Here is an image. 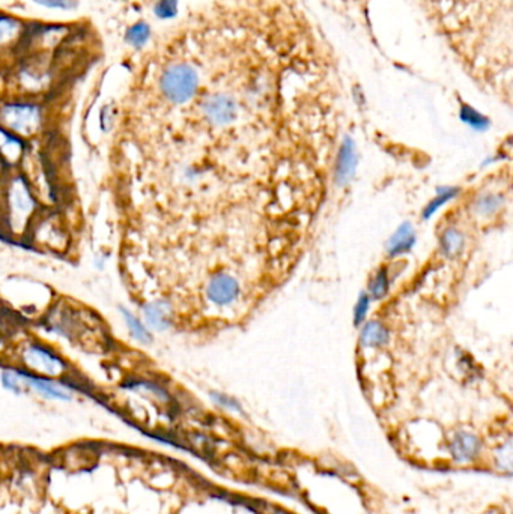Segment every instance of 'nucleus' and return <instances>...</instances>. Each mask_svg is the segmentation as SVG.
Returning a JSON list of instances; mask_svg holds the SVG:
<instances>
[{
    "mask_svg": "<svg viewBox=\"0 0 513 514\" xmlns=\"http://www.w3.org/2000/svg\"><path fill=\"white\" fill-rule=\"evenodd\" d=\"M55 77V67L52 60L43 52H34L29 59L18 68V85L26 94H43L50 89Z\"/></svg>",
    "mask_w": 513,
    "mask_h": 514,
    "instance_id": "nucleus-4",
    "label": "nucleus"
},
{
    "mask_svg": "<svg viewBox=\"0 0 513 514\" xmlns=\"http://www.w3.org/2000/svg\"><path fill=\"white\" fill-rule=\"evenodd\" d=\"M206 295L211 303L217 305H229L240 295V286L231 275L217 274L211 279L206 287Z\"/></svg>",
    "mask_w": 513,
    "mask_h": 514,
    "instance_id": "nucleus-9",
    "label": "nucleus"
},
{
    "mask_svg": "<svg viewBox=\"0 0 513 514\" xmlns=\"http://www.w3.org/2000/svg\"><path fill=\"white\" fill-rule=\"evenodd\" d=\"M150 34L151 30L148 25H145V23H137L134 26L130 27L129 32H127V41H129L130 46L141 48L148 43Z\"/></svg>",
    "mask_w": 513,
    "mask_h": 514,
    "instance_id": "nucleus-22",
    "label": "nucleus"
},
{
    "mask_svg": "<svg viewBox=\"0 0 513 514\" xmlns=\"http://www.w3.org/2000/svg\"><path fill=\"white\" fill-rule=\"evenodd\" d=\"M512 442H505V444H503V446H501L500 448L494 453V460H496L497 469L508 472L510 476V474H512Z\"/></svg>",
    "mask_w": 513,
    "mask_h": 514,
    "instance_id": "nucleus-23",
    "label": "nucleus"
},
{
    "mask_svg": "<svg viewBox=\"0 0 513 514\" xmlns=\"http://www.w3.org/2000/svg\"><path fill=\"white\" fill-rule=\"evenodd\" d=\"M357 169V152L351 138L343 139L342 146L339 150L336 170H334V180L339 187L347 185L354 178Z\"/></svg>",
    "mask_w": 513,
    "mask_h": 514,
    "instance_id": "nucleus-11",
    "label": "nucleus"
},
{
    "mask_svg": "<svg viewBox=\"0 0 513 514\" xmlns=\"http://www.w3.org/2000/svg\"><path fill=\"white\" fill-rule=\"evenodd\" d=\"M34 2L47 6V8L64 9V11H69L78 6L76 0H34Z\"/></svg>",
    "mask_w": 513,
    "mask_h": 514,
    "instance_id": "nucleus-26",
    "label": "nucleus"
},
{
    "mask_svg": "<svg viewBox=\"0 0 513 514\" xmlns=\"http://www.w3.org/2000/svg\"><path fill=\"white\" fill-rule=\"evenodd\" d=\"M46 124L43 106L27 99H16L0 104V125L18 138L38 136Z\"/></svg>",
    "mask_w": 513,
    "mask_h": 514,
    "instance_id": "nucleus-2",
    "label": "nucleus"
},
{
    "mask_svg": "<svg viewBox=\"0 0 513 514\" xmlns=\"http://www.w3.org/2000/svg\"><path fill=\"white\" fill-rule=\"evenodd\" d=\"M455 57L471 73L510 69L512 0H422Z\"/></svg>",
    "mask_w": 513,
    "mask_h": 514,
    "instance_id": "nucleus-1",
    "label": "nucleus"
},
{
    "mask_svg": "<svg viewBox=\"0 0 513 514\" xmlns=\"http://www.w3.org/2000/svg\"><path fill=\"white\" fill-rule=\"evenodd\" d=\"M27 29L18 18L0 13V50L16 47L26 38Z\"/></svg>",
    "mask_w": 513,
    "mask_h": 514,
    "instance_id": "nucleus-13",
    "label": "nucleus"
},
{
    "mask_svg": "<svg viewBox=\"0 0 513 514\" xmlns=\"http://www.w3.org/2000/svg\"><path fill=\"white\" fill-rule=\"evenodd\" d=\"M389 275H387V271L380 270L378 274L373 277L372 283H371V295L375 300H380V298H384L389 292Z\"/></svg>",
    "mask_w": 513,
    "mask_h": 514,
    "instance_id": "nucleus-24",
    "label": "nucleus"
},
{
    "mask_svg": "<svg viewBox=\"0 0 513 514\" xmlns=\"http://www.w3.org/2000/svg\"><path fill=\"white\" fill-rule=\"evenodd\" d=\"M160 87L171 103L185 104L196 95L199 74L190 64H173L162 71Z\"/></svg>",
    "mask_w": 513,
    "mask_h": 514,
    "instance_id": "nucleus-3",
    "label": "nucleus"
},
{
    "mask_svg": "<svg viewBox=\"0 0 513 514\" xmlns=\"http://www.w3.org/2000/svg\"><path fill=\"white\" fill-rule=\"evenodd\" d=\"M389 342V330L380 322H369L361 331V343L366 347L385 346Z\"/></svg>",
    "mask_w": 513,
    "mask_h": 514,
    "instance_id": "nucleus-17",
    "label": "nucleus"
},
{
    "mask_svg": "<svg viewBox=\"0 0 513 514\" xmlns=\"http://www.w3.org/2000/svg\"><path fill=\"white\" fill-rule=\"evenodd\" d=\"M215 397V402L218 405H222V406L229 407V409H234V411H240V406H238V403L234 402V400L227 399L226 396L222 395H213Z\"/></svg>",
    "mask_w": 513,
    "mask_h": 514,
    "instance_id": "nucleus-30",
    "label": "nucleus"
},
{
    "mask_svg": "<svg viewBox=\"0 0 513 514\" xmlns=\"http://www.w3.org/2000/svg\"><path fill=\"white\" fill-rule=\"evenodd\" d=\"M120 314H122V319H124L125 325H127V330H129L131 339L136 340V342L141 343V344H150L152 342V334H151V330L145 325V322L141 321L133 312H130L129 309H120Z\"/></svg>",
    "mask_w": 513,
    "mask_h": 514,
    "instance_id": "nucleus-16",
    "label": "nucleus"
},
{
    "mask_svg": "<svg viewBox=\"0 0 513 514\" xmlns=\"http://www.w3.org/2000/svg\"><path fill=\"white\" fill-rule=\"evenodd\" d=\"M464 235L456 229H445L440 238V249L447 257H456L464 250Z\"/></svg>",
    "mask_w": 513,
    "mask_h": 514,
    "instance_id": "nucleus-18",
    "label": "nucleus"
},
{
    "mask_svg": "<svg viewBox=\"0 0 513 514\" xmlns=\"http://www.w3.org/2000/svg\"><path fill=\"white\" fill-rule=\"evenodd\" d=\"M414 242V229H413L410 223H405L390 238L389 244H387V252H389L392 257L399 256V254H403L408 250H411Z\"/></svg>",
    "mask_w": 513,
    "mask_h": 514,
    "instance_id": "nucleus-15",
    "label": "nucleus"
},
{
    "mask_svg": "<svg viewBox=\"0 0 513 514\" xmlns=\"http://www.w3.org/2000/svg\"><path fill=\"white\" fill-rule=\"evenodd\" d=\"M0 457H2V455H0Z\"/></svg>",
    "mask_w": 513,
    "mask_h": 514,
    "instance_id": "nucleus-32",
    "label": "nucleus"
},
{
    "mask_svg": "<svg viewBox=\"0 0 513 514\" xmlns=\"http://www.w3.org/2000/svg\"><path fill=\"white\" fill-rule=\"evenodd\" d=\"M176 0H159L155 6V14L162 18H169L175 14Z\"/></svg>",
    "mask_w": 513,
    "mask_h": 514,
    "instance_id": "nucleus-27",
    "label": "nucleus"
},
{
    "mask_svg": "<svg viewBox=\"0 0 513 514\" xmlns=\"http://www.w3.org/2000/svg\"><path fill=\"white\" fill-rule=\"evenodd\" d=\"M25 149H26L25 140L0 125V157L2 159H5L6 163H18L25 155Z\"/></svg>",
    "mask_w": 513,
    "mask_h": 514,
    "instance_id": "nucleus-14",
    "label": "nucleus"
},
{
    "mask_svg": "<svg viewBox=\"0 0 513 514\" xmlns=\"http://www.w3.org/2000/svg\"><path fill=\"white\" fill-rule=\"evenodd\" d=\"M202 113L210 124L215 127H225L236 119L238 106L231 95L215 94L204 99Z\"/></svg>",
    "mask_w": 513,
    "mask_h": 514,
    "instance_id": "nucleus-7",
    "label": "nucleus"
},
{
    "mask_svg": "<svg viewBox=\"0 0 513 514\" xmlns=\"http://www.w3.org/2000/svg\"><path fill=\"white\" fill-rule=\"evenodd\" d=\"M113 119H115V113H113V108H111L110 106H106V108L101 110V115H99V124H101V128H103V131H106V133H108L109 129H111Z\"/></svg>",
    "mask_w": 513,
    "mask_h": 514,
    "instance_id": "nucleus-29",
    "label": "nucleus"
},
{
    "mask_svg": "<svg viewBox=\"0 0 513 514\" xmlns=\"http://www.w3.org/2000/svg\"><path fill=\"white\" fill-rule=\"evenodd\" d=\"M369 310V296L361 295L360 300L357 301V307H355L354 324L360 325L364 321V317L368 314Z\"/></svg>",
    "mask_w": 513,
    "mask_h": 514,
    "instance_id": "nucleus-28",
    "label": "nucleus"
},
{
    "mask_svg": "<svg viewBox=\"0 0 513 514\" xmlns=\"http://www.w3.org/2000/svg\"><path fill=\"white\" fill-rule=\"evenodd\" d=\"M456 194H458V190L456 189L443 190V191L429 203L428 208L424 211V219L431 217L436 210H440L441 206L445 205V201H449L450 199L455 198Z\"/></svg>",
    "mask_w": 513,
    "mask_h": 514,
    "instance_id": "nucleus-25",
    "label": "nucleus"
},
{
    "mask_svg": "<svg viewBox=\"0 0 513 514\" xmlns=\"http://www.w3.org/2000/svg\"><path fill=\"white\" fill-rule=\"evenodd\" d=\"M501 203H503V200H501L500 196L487 194V196H482L479 200L476 201L475 210L482 217H489V215L496 214L497 211L500 210Z\"/></svg>",
    "mask_w": 513,
    "mask_h": 514,
    "instance_id": "nucleus-21",
    "label": "nucleus"
},
{
    "mask_svg": "<svg viewBox=\"0 0 513 514\" xmlns=\"http://www.w3.org/2000/svg\"><path fill=\"white\" fill-rule=\"evenodd\" d=\"M22 363L27 372L50 379L64 376L67 372V363L50 347L44 346L41 343H29L25 346Z\"/></svg>",
    "mask_w": 513,
    "mask_h": 514,
    "instance_id": "nucleus-5",
    "label": "nucleus"
},
{
    "mask_svg": "<svg viewBox=\"0 0 513 514\" xmlns=\"http://www.w3.org/2000/svg\"><path fill=\"white\" fill-rule=\"evenodd\" d=\"M479 437L468 432H458L450 442V455L455 462L470 463L480 455Z\"/></svg>",
    "mask_w": 513,
    "mask_h": 514,
    "instance_id": "nucleus-12",
    "label": "nucleus"
},
{
    "mask_svg": "<svg viewBox=\"0 0 513 514\" xmlns=\"http://www.w3.org/2000/svg\"><path fill=\"white\" fill-rule=\"evenodd\" d=\"M22 376L26 393L27 391H34L35 395L41 396L46 400H52V402H68V400L73 399L71 391L56 381V379L38 376V375H34V373L27 372V370L26 372H22Z\"/></svg>",
    "mask_w": 513,
    "mask_h": 514,
    "instance_id": "nucleus-8",
    "label": "nucleus"
},
{
    "mask_svg": "<svg viewBox=\"0 0 513 514\" xmlns=\"http://www.w3.org/2000/svg\"><path fill=\"white\" fill-rule=\"evenodd\" d=\"M50 221V220H48ZM39 238H41V242L47 247H62L64 244V231L62 228L58 226L55 221H50V223L41 224L39 226Z\"/></svg>",
    "mask_w": 513,
    "mask_h": 514,
    "instance_id": "nucleus-19",
    "label": "nucleus"
},
{
    "mask_svg": "<svg viewBox=\"0 0 513 514\" xmlns=\"http://www.w3.org/2000/svg\"><path fill=\"white\" fill-rule=\"evenodd\" d=\"M2 333H4V325H2V321H0V339H2Z\"/></svg>",
    "mask_w": 513,
    "mask_h": 514,
    "instance_id": "nucleus-31",
    "label": "nucleus"
},
{
    "mask_svg": "<svg viewBox=\"0 0 513 514\" xmlns=\"http://www.w3.org/2000/svg\"><path fill=\"white\" fill-rule=\"evenodd\" d=\"M0 382H2L5 390L11 391L14 395L20 396L26 393L20 370H5L0 376Z\"/></svg>",
    "mask_w": 513,
    "mask_h": 514,
    "instance_id": "nucleus-20",
    "label": "nucleus"
},
{
    "mask_svg": "<svg viewBox=\"0 0 513 514\" xmlns=\"http://www.w3.org/2000/svg\"><path fill=\"white\" fill-rule=\"evenodd\" d=\"M35 200L32 190L23 178H13L6 190V211L9 214V221L16 224L17 228H23L34 215Z\"/></svg>",
    "mask_w": 513,
    "mask_h": 514,
    "instance_id": "nucleus-6",
    "label": "nucleus"
},
{
    "mask_svg": "<svg viewBox=\"0 0 513 514\" xmlns=\"http://www.w3.org/2000/svg\"><path fill=\"white\" fill-rule=\"evenodd\" d=\"M143 322L150 330L162 331L169 330L173 321V310L166 300L151 301L148 304L141 307Z\"/></svg>",
    "mask_w": 513,
    "mask_h": 514,
    "instance_id": "nucleus-10",
    "label": "nucleus"
}]
</instances>
